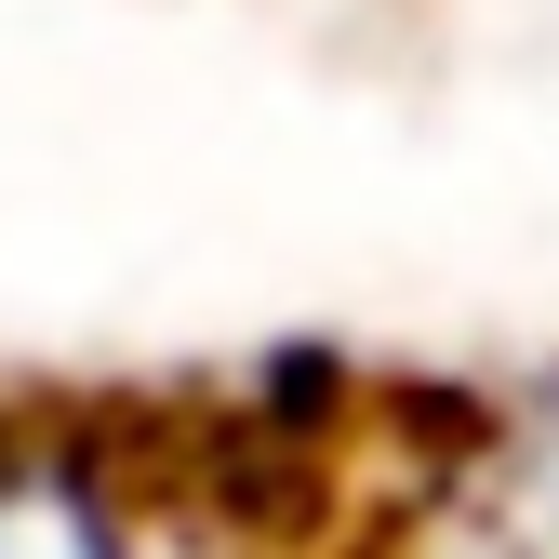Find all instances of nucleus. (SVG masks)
Here are the masks:
<instances>
[{
	"instance_id": "f257e3e1",
	"label": "nucleus",
	"mask_w": 559,
	"mask_h": 559,
	"mask_svg": "<svg viewBox=\"0 0 559 559\" xmlns=\"http://www.w3.org/2000/svg\"><path fill=\"white\" fill-rule=\"evenodd\" d=\"M266 440H160L133 413H0V559H280Z\"/></svg>"
},
{
	"instance_id": "f03ea898",
	"label": "nucleus",
	"mask_w": 559,
	"mask_h": 559,
	"mask_svg": "<svg viewBox=\"0 0 559 559\" xmlns=\"http://www.w3.org/2000/svg\"><path fill=\"white\" fill-rule=\"evenodd\" d=\"M360 559H559V386L466 400L386 466Z\"/></svg>"
}]
</instances>
